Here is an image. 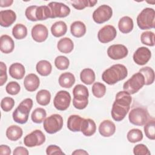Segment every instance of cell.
Masks as SVG:
<instances>
[{"label":"cell","instance_id":"obj_21","mask_svg":"<svg viewBox=\"0 0 155 155\" xmlns=\"http://www.w3.org/2000/svg\"><path fill=\"white\" fill-rule=\"evenodd\" d=\"M96 131V125L91 119H84L82 122L81 131L85 136L93 135Z\"/></svg>","mask_w":155,"mask_h":155},{"label":"cell","instance_id":"obj_42","mask_svg":"<svg viewBox=\"0 0 155 155\" xmlns=\"http://www.w3.org/2000/svg\"><path fill=\"white\" fill-rule=\"evenodd\" d=\"M54 65L56 67L60 70H66L69 67L70 61L66 56H58L55 58Z\"/></svg>","mask_w":155,"mask_h":155},{"label":"cell","instance_id":"obj_2","mask_svg":"<svg viewBox=\"0 0 155 155\" xmlns=\"http://www.w3.org/2000/svg\"><path fill=\"white\" fill-rule=\"evenodd\" d=\"M127 76L128 70L126 67L122 64H117L105 70L102 74V79L107 84L114 85L124 79Z\"/></svg>","mask_w":155,"mask_h":155},{"label":"cell","instance_id":"obj_6","mask_svg":"<svg viewBox=\"0 0 155 155\" xmlns=\"http://www.w3.org/2000/svg\"><path fill=\"white\" fill-rule=\"evenodd\" d=\"M144 85L143 76L140 72H137L124 84L123 89L130 94H133L141 89Z\"/></svg>","mask_w":155,"mask_h":155},{"label":"cell","instance_id":"obj_31","mask_svg":"<svg viewBox=\"0 0 155 155\" xmlns=\"http://www.w3.org/2000/svg\"><path fill=\"white\" fill-rule=\"evenodd\" d=\"M95 73L89 68L83 69L80 73V79L81 81L86 85H91L95 81Z\"/></svg>","mask_w":155,"mask_h":155},{"label":"cell","instance_id":"obj_4","mask_svg":"<svg viewBox=\"0 0 155 155\" xmlns=\"http://www.w3.org/2000/svg\"><path fill=\"white\" fill-rule=\"evenodd\" d=\"M73 105L76 109L83 110L88 104V90L86 86L82 84L76 85L73 90Z\"/></svg>","mask_w":155,"mask_h":155},{"label":"cell","instance_id":"obj_37","mask_svg":"<svg viewBox=\"0 0 155 155\" xmlns=\"http://www.w3.org/2000/svg\"><path fill=\"white\" fill-rule=\"evenodd\" d=\"M47 113L45 109L43 108H36L35 109L31 115V119L32 121L36 124L42 123L45 119Z\"/></svg>","mask_w":155,"mask_h":155},{"label":"cell","instance_id":"obj_46","mask_svg":"<svg viewBox=\"0 0 155 155\" xmlns=\"http://www.w3.org/2000/svg\"><path fill=\"white\" fill-rule=\"evenodd\" d=\"M38 6L37 5H30L28 7L25 12L26 18L31 21H37L36 17V12Z\"/></svg>","mask_w":155,"mask_h":155},{"label":"cell","instance_id":"obj_11","mask_svg":"<svg viewBox=\"0 0 155 155\" xmlns=\"http://www.w3.org/2000/svg\"><path fill=\"white\" fill-rule=\"evenodd\" d=\"M45 141V136L40 130H35L28 134L24 139V143L26 147H34L40 146Z\"/></svg>","mask_w":155,"mask_h":155},{"label":"cell","instance_id":"obj_49","mask_svg":"<svg viewBox=\"0 0 155 155\" xmlns=\"http://www.w3.org/2000/svg\"><path fill=\"white\" fill-rule=\"evenodd\" d=\"M28 151L24 147H18L13 152V155H28Z\"/></svg>","mask_w":155,"mask_h":155},{"label":"cell","instance_id":"obj_45","mask_svg":"<svg viewBox=\"0 0 155 155\" xmlns=\"http://www.w3.org/2000/svg\"><path fill=\"white\" fill-rule=\"evenodd\" d=\"M133 153L136 155H150L151 153L146 145L142 143L136 145L133 148Z\"/></svg>","mask_w":155,"mask_h":155},{"label":"cell","instance_id":"obj_44","mask_svg":"<svg viewBox=\"0 0 155 155\" xmlns=\"http://www.w3.org/2000/svg\"><path fill=\"white\" fill-rule=\"evenodd\" d=\"M21 90L19 84L15 81H11L8 82L6 87L5 90L6 92L10 95H16L18 94Z\"/></svg>","mask_w":155,"mask_h":155},{"label":"cell","instance_id":"obj_28","mask_svg":"<svg viewBox=\"0 0 155 155\" xmlns=\"http://www.w3.org/2000/svg\"><path fill=\"white\" fill-rule=\"evenodd\" d=\"M7 137L12 141H16L19 139L23 134L22 129L15 125H12L8 127L6 130Z\"/></svg>","mask_w":155,"mask_h":155},{"label":"cell","instance_id":"obj_20","mask_svg":"<svg viewBox=\"0 0 155 155\" xmlns=\"http://www.w3.org/2000/svg\"><path fill=\"white\" fill-rule=\"evenodd\" d=\"M15 48L13 39L7 35H3L0 37V50L5 54L12 53Z\"/></svg>","mask_w":155,"mask_h":155},{"label":"cell","instance_id":"obj_27","mask_svg":"<svg viewBox=\"0 0 155 155\" xmlns=\"http://www.w3.org/2000/svg\"><path fill=\"white\" fill-rule=\"evenodd\" d=\"M70 31L73 36L81 38L84 36L86 33V26L82 21H74L71 24Z\"/></svg>","mask_w":155,"mask_h":155},{"label":"cell","instance_id":"obj_19","mask_svg":"<svg viewBox=\"0 0 155 155\" xmlns=\"http://www.w3.org/2000/svg\"><path fill=\"white\" fill-rule=\"evenodd\" d=\"M40 84V81L38 76L34 73H30L27 74L24 81V85L25 88L30 91H36Z\"/></svg>","mask_w":155,"mask_h":155},{"label":"cell","instance_id":"obj_26","mask_svg":"<svg viewBox=\"0 0 155 155\" xmlns=\"http://www.w3.org/2000/svg\"><path fill=\"white\" fill-rule=\"evenodd\" d=\"M57 48L61 53L68 54L71 52L73 50L74 44L70 38L65 37L58 41L57 44Z\"/></svg>","mask_w":155,"mask_h":155},{"label":"cell","instance_id":"obj_40","mask_svg":"<svg viewBox=\"0 0 155 155\" xmlns=\"http://www.w3.org/2000/svg\"><path fill=\"white\" fill-rule=\"evenodd\" d=\"M93 94L97 98L102 97L106 93V87L101 82H94L91 88Z\"/></svg>","mask_w":155,"mask_h":155},{"label":"cell","instance_id":"obj_41","mask_svg":"<svg viewBox=\"0 0 155 155\" xmlns=\"http://www.w3.org/2000/svg\"><path fill=\"white\" fill-rule=\"evenodd\" d=\"M140 41L143 44L153 47L155 45L154 33L151 31L143 32L140 36Z\"/></svg>","mask_w":155,"mask_h":155},{"label":"cell","instance_id":"obj_3","mask_svg":"<svg viewBox=\"0 0 155 155\" xmlns=\"http://www.w3.org/2000/svg\"><path fill=\"white\" fill-rule=\"evenodd\" d=\"M33 107V100L30 98L24 99L13 112V119L20 124H25L28 119L30 111Z\"/></svg>","mask_w":155,"mask_h":155},{"label":"cell","instance_id":"obj_9","mask_svg":"<svg viewBox=\"0 0 155 155\" xmlns=\"http://www.w3.org/2000/svg\"><path fill=\"white\" fill-rule=\"evenodd\" d=\"M113 15V10L108 5H101L93 13V19L97 24L108 21Z\"/></svg>","mask_w":155,"mask_h":155},{"label":"cell","instance_id":"obj_29","mask_svg":"<svg viewBox=\"0 0 155 155\" xmlns=\"http://www.w3.org/2000/svg\"><path fill=\"white\" fill-rule=\"evenodd\" d=\"M67 31V26L65 22L59 21L54 22L51 27V32L53 36L59 38L65 35Z\"/></svg>","mask_w":155,"mask_h":155},{"label":"cell","instance_id":"obj_48","mask_svg":"<svg viewBox=\"0 0 155 155\" xmlns=\"http://www.w3.org/2000/svg\"><path fill=\"white\" fill-rule=\"evenodd\" d=\"M46 154L47 155H52V154H58L62 155L65 154V153L62 151L60 147L56 145H50L47 147L46 149Z\"/></svg>","mask_w":155,"mask_h":155},{"label":"cell","instance_id":"obj_39","mask_svg":"<svg viewBox=\"0 0 155 155\" xmlns=\"http://www.w3.org/2000/svg\"><path fill=\"white\" fill-rule=\"evenodd\" d=\"M127 137L130 142L136 143L142 140L143 133L139 129L133 128L128 132Z\"/></svg>","mask_w":155,"mask_h":155},{"label":"cell","instance_id":"obj_10","mask_svg":"<svg viewBox=\"0 0 155 155\" xmlns=\"http://www.w3.org/2000/svg\"><path fill=\"white\" fill-rule=\"evenodd\" d=\"M71 100V95L68 91L61 90L55 95L53 99V105L58 110L64 111L69 107Z\"/></svg>","mask_w":155,"mask_h":155},{"label":"cell","instance_id":"obj_36","mask_svg":"<svg viewBox=\"0 0 155 155\" xmlns=\"http://www.w3.org/2000/svg\"><path fill=\"white\" fill-rule=\"evenodd\" d=\"M145 136L151 140L155 139V120L151 118L147 120L143 128Z\"/></svg>","mask_w":155,"mask_h":155},{"label":"cell","instance_id":"obj_30","mask_svg":"<svg viewBox=\"0 0 155 155\" xmlns=\"http://www.w3.org/2000/svg\"><path fill=\"white\" fill-rule=\"evenodd\" d=\"M37 72L42 76H48L52 71L51 63L47 60H41L39 61L36 65Z\"/></svg>","mask_w":155,"mask_h":155},{"label":"cell","instance_id":"obj_16","mask_svg":"<svg viewBox=\"0 0 155 155\" xmlns=\"http://www.w3.org/2000/svg\"><path fill=\"white\" fill-rule=\"evenodd\" d=\"M31 34L34 41L37 42H42L47 39L48 31L45 25L42 24H37L33 27Z\"/></svg>","mask_w":155,"mask_h":155},{"label":"cell","instance_id":"obj_32","mask_svg":"<svg viewBox=\"0 0 155 155\" xmlns=\"http://www.w3.org/2000/svg\"><path fill=\"white\" fill-rule=\"evenodd\" d=\"M36 99L38 104L42 106L47 105L51 100V94L47 90H39L36 95Z\"/></svg>","mask_w":155,"mask_h":155},{"label":"cell","instance_id":"obj_7","mask_svg":"<svg viewBox=\"0 0 155 155\" xmlns=\"http://www.w3.org/2000/svg\"><path fill=\"white\" fill-rule=\"evenodd\" d=\"M63 124L62 117L60 114H53L45 119L43 127L47 133L54 134L62 129Z\"/></svg>","mask_w":155,"mask_h":155},{"label":"cell","instance_id":"obj_33","mask_svg":"<svg viewBox=\"0 0 155 155\" xmlns=\"http://www.w3.org/2000/svg\"><path fill=\"white\" fill-rule=\"evenodd\" d=\"M144 78L145 85H149L152 84L154 81V71L150 67H144L139 70V71Z\"/></svg>","mask_w":155,"mask_h":155},{"label":"cell","instance_id":"obj_47","mask_svg":"<svg viewBox=\"0 0 155 155\" xmlns=\"http://www.w3.org/2000/svg\"><path fill=\"white\" fill-rule=\"evenodd\" d=\"M7 80V66L3 62H0V86H2Z\"/></svg>","mask_w":155,"mask_h":155},{"label":"cell","instance_id":"obj_50","mask_svg":"<svg viewBox=\"0 0 155 155\" xmlns=\"http://www.w3.org/2000/svg\"><path fill=\"white\" fill-rule=\"evenodd\" d=\"M11 154V149L7 145H1L0 146L1 155H10Z\"/></svg>","mask_w":155,"mask_h":155},{"label":"cell","instance_id":"obj_8","mask_svg":"<svg viewBox=\"0 0 155 155\" xmlns=\"http://www.w3.org/2000/svg\"><path fill=\"white\" fill-rule=\"evenodd\" d=\"M128 119L130 122L134 125L142 126L148 120V111L141 107L133 108L129 113Z\"/></svg>","mask_w":155,"mask_h":155},{"label":"cell","instance_id":"obj_51","mask_svg":"<svg viewBox=\"0 0 155 155\" xmlns=\"http://www.w3.org/2000/svg\"><path fill=\"white\" fill-rule=\"evenodd\" d=\"M13 3V0H1L0 1V7H9Z\"/></svg>","mask_w":155,"mask_h":155},{"label":"cell","instance_id":"obj_15","mask_svg":"<svg viewBox=\"0 0 155 155\" xmlns=\"http://www.w3.org/2000/svg\"><path fill=\"white\" fill-rule=\"evenodd\" d=\"M151 52L145 47H139L133 54V61L139 65H143L146 64L151 59Z\"/></svg>","mask_w":155,"mask_h":155},{"label":"cell","instance_id":"obj_1","mask_svg":"<svg viewBox=\"0 0 155 155\" xmlns=\"http://www.w3.org/2000/svg\"><path fill=\"white\" fill-rule=\"evenodd\" d=\"M132 97L125 91H119L115 97L111 108V116L115 121L122 120L130 109Z\"/></svg>","mask_w":155,"mask_h":155},{"label":"cell","instance_id":"obj_23","mask_svg":"<svg viewBox=\"0 0 155 155\" xmlns=\"http://www.w3.org/2000/svg\"><path fill=\"white\" fill-rule=\"evenodd\" d=\"M84 118L77 114H73L68 117L67 128L73 132L81 131V127Z\"/></svg>","mask_w":155,"mask_h":155},{"label":"cell","instance_id":"obj_12","mask_svg":"<svg viewBox=\"0 0 155 155\" xmlns=\"http://www.w3.org/2000/svg\"><path fill=\"white\" fill-rule=\"evenodd\" d=\"M51 12L50 18H65L70 13V8L68 6L62 2H51L48 4Z\"/></svg>","mask_w":155,"mask_h":155},{"label":"cell","instance_id":"obj_52","mask_svg":"<svg viewBox=\"0 0 155 155\" xmlns=\"http://www.w3.org/2000/svg\"><path fill=\"white\" fill-rule=\"evenodd\" d=\"M72 154H75V155H84V154H88V153L84 150H76L74 151L72 153Z\"/></svg>","mask_w":155,"mask_h":155},{"label":"cell","instance_id":"obj_38","mask_svg":"<svg viewBox=\"0 0 155 155\" xmlns=\"http://www.w3.org/2000/svg\"><path fill=\"white\" fill-rule=\"evenodd\" d=\"M36 17L38 21H42L50 18L51 12L48 5L38 6L36 12Z\"/></svg>","mask_w":155,"mask_h":155},{"label":"cell","instance_id":"obj_17","mask_svg":"<svg viewBox=\"0 0 155 155\" xmlns=\"http://www.w3.org/2000/svg\"><path fill=\"white\" fill-rule=\"evenodd\" d=\"M16 19V15L12 10H5L0 12V25L4 27L12 25Z\"/></svg>","mask_w":155,"mask_h":155},{"label":"cell","instance_id":"obj_13","mask_svg":"<svg viewBox=\"0 0 155 155\" xmlns=\"http://www.w3.org/2000/svg\"><path fill=\"white\" fill-rule=\"evenodd\" d=\"M117 35L115 27L111 25H106L101 28L97 33V39L101 43L106 44L112 41Z\"/></svg>","mask_w":155,"mask_h":155},{"label":"cell","instance_id":"obj_18","mask_svg":"<svg viewBox=\"0 0 155 155\" xmlns=\"http://www.w3.org/2000/svg\"><path fill=\"white\" fill-rule=\"evenodd\" d=\"M116 131V125L110 120H103L99 126V132L104 137H110Z\"/></svg>","mask_w":155,"mask_h":155},{"label":"cell","instance_id":"obj_35","mask_svg":"<svg viewBox=\"0 0 155 155\" xmlns=\"http://www.w3.org/2000/svg\"><path fill=\"white\" fill-rule=\"evenodd\" d=\"M72 6L77 10H82L85 7H91L94 6L97 3V1L95 0H76L70 1Z\"/></svg>","mask_w":155,"mask_h":155},{"label":"cell","instance_id":"obj_14","mask_svg":"<svg viewBox=\"0 0 155 155\" xmlns=\"http://www.w3.org/2000/svg\"><path fill=\"white\" fill-rule=\"evenodd\" d=\"M128 54V50L126 46L122 44H113L107 49V54L110 58L113 60H119L125 58Z\"/></svg>","mask_w":155,"mask_h":155},{"label":"cell","instance_id":"obj_24","mask_svg":"<svg viewBox=\"0 0 155 155\" xmlns=\"http://www.w3.org/2000/svg\"><path fill=\"white\" fill-rule=\"evenodd\" d=\"M134 27L133 21L131 18L125 16L121 18L118 22V28L122 33L127 34L130 33Z\"/></svg>","mask_w":155,"mask_h":155},{"label":"cell","instance_id":"obj_22","mask_svg":"<svg viewBox=\"0 0 155 155\" xmlns=\"http://www.w3.org/2000/svg\"><path fill=\"white\" fill-rule=\"evenodd\" d=\"M10 76L16 79H21L24 78L25 73L24 66L19 62L12 64L9 68Z\"/></svg>","mask_w":155,"mask_h":155},{"label":"cell","instance_id":"obj_5","mask_svg":"<svg viewBox=\"0 0 155 155\" xmlns=\"http://www.w3.org/2000/svg\"><path fill=\"white\" fill-rule=\"evenodd\" d=\"M137 24L141 30L154 28L155 26V11L152 8H143L137 17Z\"/></svg>","mask_w":155,"mask_h":155},{"label":"cell","instance_id":"obj_43","mask_svg":"<svg viewBox=\"0 0 155 155\" xmlns=\"http://www.w3.org/2000/svg\"><path fill=\"white\" fill-rule=\"evenodd\" d=\"M15 105V101L10 97H4L1 102V107L3 111L8 112L12 110Z\"/></svg>","mask_w":155,"mask_h":155},{"label":"cell","instance_id":"obj_34","mask_svg":"<svg viewBox=\"0 0 155 155\" xmlns=\"http://www.w3.org/2000/svg\"><path fill=\"white\" fill-rule=\"evenodd\" d=\"M12 35L16 39H22L27 35V28L22 24H17L12 28Z\"/></svg>","mask_w":155,"mask_h":155},{"label":"cell","instance_id":"obj_25","mask_svg":"<svg viewBox=\"0 0 155 155\" xmlns=\"http://www.w3.org/2000/svg\"><path fill=\"white\" fill-rule=\"evenodd\" d=\"M58 82L61 87L69 88L71 87L75 82V77L70 72H65L62 73L58 79Z\"/></svg>","mask_w":155,"mask_h":155}]
</instances>
